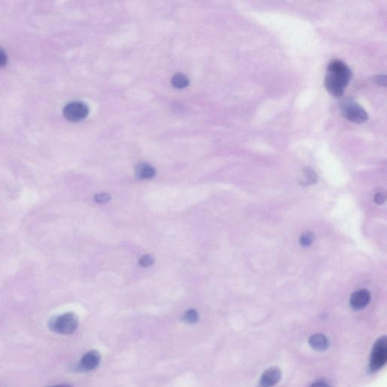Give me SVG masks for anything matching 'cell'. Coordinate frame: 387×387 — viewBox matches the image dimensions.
Masks as SVG:
<instances>
[{
  "instance_id": "cell-16",
  "label": "cell",
  "mask_w": 387,
  "mask_h": 387,
  "mask_svg": "<svg viewBox=\"0 0 387 387\" xmlns=\"http://www.w3.org/2000/svg\"><path fill=\"white\" fill-rule=\"evenodd\" d=\"M110 199H111V197H110L109 194L107 193H101L95 196V200L99 203H108Z\"/></svg>"
},
{
  "instance_id": "cell-8",
  "label": "cell",
  "mask_w": 387,
  "mask_h": 387,
  "mask_svg": "<svg viewBox=\"0 0 387 387\" xmlns=\"http://www.w3.org/2000/svg\"><path fill=\"white\" fill-rule=\"evenodd\" d=\"M281 372L279 368H272L265 371L261 377L260 383L262 387H273L279 382Z\"/></svg>"
},
{
  "instance_id": "cell-14",
  "label": "cell",
  "mask_w": 387,
  "mask_h": 387,
  "mask_svg": "<svg viewBox=\"0 0 387 387\" xmlns=\"http://www.w3.org/2000/svg\"><path fill=\"white\" fill-rule=\"evenodd\" d=\"M305 180H306V183L307 184H310V183H315L316 180V174L314 172L312 169L307 168L305 169Z\"/></svg>"
},
{
  "instance_id": "cell-11",
  "label": "cell",
  "mask_w": 387,
  "mask_h": 387,
  "mask_svg": "<svg viewBox=\"0 0 387 387\" xmlns=\"http://www.w3.org/2000/svg\"><path fill=\"white\" fill-rule=\"evenodd\" d=\"M189 81L188 77L185 74H176L172 77V84L177 88H183L189 85Z\"/></svg>"
},
{
  "instance_id": "cell-18",
  "label": "cell",
  "mask_w": 387,
  "mask_h": 387,
  "mask_svg": "<svg viewBox=\"0 0 387 387\" xmlns=\"http://www.w3.org/2000/svg\"><path fill=\"white\" fill-rule=\"evenodd\" d=\"M385 199H386V196H385V194L382 193V192H379V193L376 194L375 197H374V201H375L377 204H382V203H384Z\"/></svg>"
},
{
  "instance_id": "cell-19",
  "label": "cell",
  "mask_w": 387,
  "mask_h": 387,
  "mask_svg": "<svg viewBox=\"0 0 387 387\" xmlns=\"http://www.w3.org/2000/svg\"><path fill=\"white\" fill-rule=\"evenodd\" d=\"M374 82L380 85H386V77L385 75H379L374 77Z\"/></svg>"
},
{
  "instance_id": "cell-10",
  "label": "cell",
  "mask_w": 387,
  "mask_h": 387,
  "mask_svg": "<svg viewBox=\"0 0 387 387\" xmlns=\"http://www.w3.org/2000/svg\"><path fill=\"white\" fill-rule=\"evenodd\" d=\"M156 173L155 168L147 164H141L137 166L136 175L139 180H150Z\"/></svg>"
},
{
  "instance_id": "cell-9",
  "label": "cell",
  "mask_w": 387,
  "mask_h": 387,
  "mask_svg": "<svg viewBox=\"0 0 387 387\" xmlns=\"http://www.w3.org/2000/svg\"><path fill=\"white\" fill-rule=\"evenodd\" d=\"M309 344L317 351H324L329 348V342L323 334H315L309 338Z\"/></svg>"
},
{
  "instance_id": "cell-21",
  "label": "cell",
  "mask_w": 387,
  "mask_h": 387,
  "mask_svg": "<svg viewBox=\"0 0 387 387\" xmlns=\"http://www.w3.org/2000/svg\"><path fill=\"white\" fill-rule=\"evenodd\" d=\"M47 387H74L72 386V385L70 384H59V385H53V386H49Z\"/></svg>"
},
{
  "instance_id": "cell-7",
  "label": "cell",
  "mask_w": 387,
  "mask_h": 387,
  "mask_svg": "<svg viewBox=\"0 0 387 387\" xmlns=\"http://www.w3.org/2000/svg\"><path fill=\"white\" fill-rule=\"evenodd\" d=\"M371 301V293L365 289L357 290L352 293L350 297V306L352 309H363L370 303Z\"/></svg>"
},
{
  "instance_id": "cell-4",
  "label": "cell",
  "mask_w": 387,
  "mask_h": 387,
  "mask_svg": "<svg viewBox=\"0 0 387 387\" xmlns=\"http://www.w3.org/2000/svg\"><path fill=\"white\" fill-rule=\"evenodd\" d=\"M387 360V343L386 337H382L377 340L373 347L371 354L370 370L371 372L376 371L383 368Z\"/></svg>"
},
{
  "instance_id": "cell-1",
  "label": "cell",
  "mask_w": 387,
  "mask_h": 387,
  "mask_svg": "<svg viewBox=\"0 0 387 387\" xmlns=\"http://www.w3.org/2000/svg\"><path fill=\"white\" fill-rule=\"evenodd\" d=\"M352 77V71L345 62L332 60L328 66L324 77V87L334 97H340Z\"/></svg>"
},
{
  "instance_id": "cell-12",
  "label": "cell",
  "mask_w": 387,
  "mask_h": 387,
  "mask_svg": "<svg viewBox=\"0 0 387 387\" xmlns=\"http://www.w3.org/2000/svg\"><path fill=\"white\" fill-rule=\"evenodd\" d=\"M183 320L189 324H195L198 321V314H197V311L194 310V309L187 311L183 315Z\"/></svg>"
},
{
  "instance_id": "cell-2",
  "label": "cell",
  "mask_w": 387,
  "mask_h": 387,
  "mask_svg": "<svg viewBox=\"0 0 387 387\" xmlns=\"http://www.w3.org/2000/svg\"><path fill=\"white\" fill-rule=\"evenodd\" d=\"M79 325L78 317L74 312H68L53 317L49 321V328L52 332L62 335L74 334Z\"/></svg>"
},
{
  "instance_id": "cell-17",
  "label": "cell",
  "mask_w": 387,
  "mask_h": 387,
  "mask_svg": "<svg viewBox=\"0 0 387 387\" xmlns=\"http://www.w3.org/2000/svg\"><path fill=\"white\" fill-rule=\"evenodd\" d=\"M7 54L0 47V68H3L7 63Z\"/></svg>"
},
{
  "instance_id": "cell-13",
  "label": "cell",
  "mask_w": 387,
  "mask_h": 387,
  "mask_svg": "<svg viewBox=\"0 0 387 387\" xmlns=\"http://www.w3.org/2000/svg\"><path fill=\"white\" fill-rule=\"evenodd\" d=\"M314 241V235L312 233L306 232L301 236L300 239V243L303 247H309L312 245Z\"/></svg>"
},
{
  "instance_id": "cell-15",
  "label": "cell",
  "mask_w": 387,
  "mask_h": 387,
  "mask_svg": "<svg viewBox=\"0 0 387 387\" xmlns=\"http://www.w3.org/2000/svg\"><path fill=\"white\" fill-rule=\"evenodd\" d=\"M154 262H155V259H154V258L152 257V256L147 255V256H144L141 258V259H140L139 261V263L141 266L148 267L151 266V265H153Z\"/></svg>"
},
{
  "instance_id": "cell-5",
  "label": "cell",
  "mask_w": 387,
  "mask_h": 387,
  "mask_svg": "<svg viewBox=\"0 0 387 387\" xmlns=\"http://www.w3.org/2000/svg\"><path fill=\"white\" fill-rule=\"evenodd\" d=\"M63 113L68 121L78 122L86 117L88 113V108L84 102L74 101L65 105Z\"/></svg>"
},
{
  "instance_id": "cell-3",
  "label": "cell",
  "mask_w": 387,
  "mask_h": 387,
  "mask_svg": "<svg viewBox=\"0 0 387 387\" xmlns=\"http://www.w3.org/2000/svg\"><path fill=\"white\" fill-rule=\"evenodd\" d=\"M341 112L345 118L355 124H363L368 119L367 112L352 99H346L342 102Z\"/></svg>"
},
{
  "instance_id": "cell-6",
  "label": "cell",
  "mask_w": 387,
  "mask_h": 387,
  "mask_svg": "<svg viewBox=\"0 0 387 387\" xmlns=\"http://www.w3.org/2000/svg\"><path fill=\"white\" fill-rule=\"evenodd\" d=\"M100 362V353L97 350H91L83 355L78 365H76L75 370L80 372L93 371L99 367Z\"/></svg>"
},
{
  "instance_id": "cell-20",
  "label": "cell",
  "mask_w": 387,
  "mask_h": 387,
  "mask_svg": "<svg viewBox=\"0 0 387 387\" xmlns=\"http://www.w3.org/2000/svg\"><path fill=\"white\" fill-rule=\"evenodd\" d=\"M310 387H331V386L329 383L324 381V380H318V381L312 383Z\"/></svg>"
}]
</instances>
